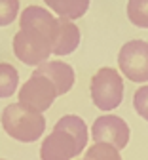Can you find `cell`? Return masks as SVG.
<instances>
[{"label": "cell", "instance_id": "cell-12", "mask_svg": "<svg viewBox=\"0 0 148 160\" xmlns=\"http://www.w3.org/2000/svg\"><path fill=\"white\" fill-rule=\"evenodd\" d=\"M19 88V72L10 63H0V97H12Z\"/></svg>", "mask_w": 148, "mask_h": 160}, {"label": "cell", "instance_id": "cell-8", "mask_svg": "<svg viewBox=\"0 0 148 160\" xmlns=\"http://www.w3.org/2000/svg\"><path fill=\"white\" fill-rule=\"evenodd\" d=\"M34 74H42V76H48L51 82L57 88L59 95H65L72 90L74 86V69L65 63V61H59V59H53V61H44L42 65H38L34 71Z\"/></svg>", "mask_w": 148, "mask_h": 160}, {"label": "cell", "instance_id": "cell-11", "mask_svg": "<svg viewBox=\"0 0 148 160\" xmlns=\"http://www.w3.org/2000/svg\"><path fill=\"white\" fill-rule=\"evenodd\" d=\"M55 126H59V128H63V130H67L70 135H74V137L78 139V141H80L84 147H88L89 132H88L86 122H84L80 116H76V114H65L63 118H59V122H57Z\"/></svg>", "mask_w": 148, "mask_h": 160}, {"label": "cell", "instance_id": "cell-16", "mask_svg": "<svg viewBox=\"0 0 148 160\" xmlns=\"http://www.w3.org/2000/svg\"><path fill=\"white\" fill-rule=\"evenodd\" d=\"M133 107H135L137 114L148 122V84L137 88V92L133 95Z\"/></svg>", "mask_w": 148, "mask_h": 160}, {"label": "cell", "instance_id": "cell-6", "mask_svg": "<svg viewBox=\"0 0 148 160\" xmlns=\"http://www.w3.org/2000/svg\"><path fill=\"white\" fill-rule=\"evenodd\" d=\"M84 149L86 147H84L74 135H70L67 130L55 126L53 132L42 141L40 158L42 160H72Z\"/></svg>", "mask_w": 148, "mask_h": 160}, {"label": "cell", "instance_id": "cell-5", "mask_svg": "<svg viewBox=\"0 0 148 160\" xmlns=\"http://www.w3.org/2000/svg\"><path fill=\"white\" fill-rule=\"evenodd\" d=\"M118 65L131 82H148V42H125L118 53Z\"/></svg>", "mask_w": 148, "mask_h": 160}, {"label": "cell", "instance_id": "cell-4", "mask_svg": "<svg viewBox=\"0 0 148 160\" xmlns=\"http://www.w3.org/2000/svg\"><path fill=\"white\" fill-rule=\"evenodd\" d=\"M57 88L55 84L51 82V80L48 76H42V74H31V78L27 80V82L21 86L19 90V105L25 107L32 112H44L48 111L55 97H57Z\"/></svg>", "mask_w": 148, "mask_h": 160}, {"label": "cell", "instance_id": "cell-9", "mask_svg": "<svg viewBox=\"0 0 148 160\" xmlns=\"http://www.w3.org/2000/svg\"><path fill=\"white\" fill-rule=\"evenodd\" d=\"M80 44V29L70 21V19L59 17V36L57 44L53 48V55H67L72 53Z\"/></svg>", "mask_w": 148, "mask_h": 160}, {"label": "cell", "instance_id": "cell-10", "mask_svg": "<svg viewBox=\"0 0 148 160\" xmlns=\"http://www.w3.org/2000/svg\"><path fill=\"white\" fill-rule=\"evenodd\" d=\"M46 6L63 19H78L89 8V0H44Z\"/></svg>", "mask_w": 148, "mask_h": 160}, {"label": "cell", "instance_id": "cell-7", "mask_svg": "<svg viewBox=\"0 0 148 160\" xmlns=\"http://www.w3.org/2000/svg\"><path fill=\"white\" fill-rule=\"evenodd\" d=\"M91 137L95 143H108L118 151L129 143V126L116 114H103L91 126Z\"/></svg>", "mask_w": 148, "mask_h": 160}, {"label": "cell", "instance_id": "cell-14", "mask_svg": "<svg viewBox=\"0 0 148 160\" xmlns=\"http://www.w3.org/2000/svg\"><path fill=\"white\" fill-rule=\"evenodd\" d=\"M88 160H122V154L116 147L108 143H93L89 149H86Z\"/></svg>", "mask_w": 148, "mask_h": 160}, {"label": "cell", "instance_id": "cell-17", "mask_svg": "<svg viewBox=\"0 0 148 160\" xmlns=\"http://www.w3.org/2000/svg\"><path fill=\"white\" fill-rule=\"evenodd\" d=\"M84 160H88V158H84Z\"/></svg>", "mask_w": 148, "mask_h": 160}, {"label": "cell", "instance_id": "cell-15", "mask_svg": "<svg viewBox=\"0 0 148 160\" xmlns=\"http://www.w3.org/2000/svg\"><path fill=\"white\" fill-rule=\"evenodd\" d=\"M19 13V0H0V27L15 21Z\"/></svg>", "mask_w": 148, "mask_h": 160}, {"label": "cell", "instance_id": "cell-2", "mask_svg": "<svg viewBox=\"0 0 148 160\" xmlns=\"http://www.w3.org/2000/svg\"><path fill=\"white\" fill-rule=\"evenodd\" d=\"M4 132L21 143H34L46 132V118L40 112H32L19 103H12L2 111L0 116Z\"/></svg>", "mask_w": 148, "mask_h": 160}, {"label": "cell", "instance_id": "cell-3", "mask_svg": "<svg viewBox=\"0 0 148 160\" xmlns=\"http://www.w3.org/2000/svg\"><path fill=\"white\" fill-rule=\"evenodd\" d=\"M91 101L101 111H114L123 99V80L122 74L112 67L99 69L91 78Z\"/></svg>", "mask_w": 148, "mask_h": 160}, {"label": "cell", "instance_id": "cell-1", "mask_svg": "<svg viewBox=\"0 0 148 160\" xmlns=\"http://www.w3.org/2000/svg\"><path fill=\"white\" fill-rule=\"evenodd\" d=\"M19 31L13 36V53L21 63L38 67L53 53L59 36V17L42 6H27L21 12Z\"/></svg>", "mask_w": 148, "mask_h": 160}, {"label": "cell", "instance_id": "cell-13", "mask_svg": "<svg viewBox=\"0 0 148 160\" xmlns=\"http://www.w3.org/2000/svg\"><path fill=\"white\" fill-rule=\"evenodd\" d=\"M127 17L139 29H148V0H129Z\"/></svg>", "mask_w": 148, "mask_h": 160}]
</instances>
